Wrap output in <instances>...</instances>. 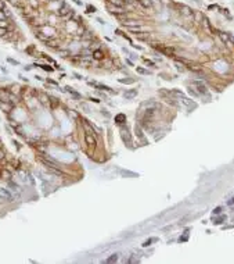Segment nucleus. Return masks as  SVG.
Returning a JSON list of instances; mask_svg holds the SVG:
<instances>
[{
	"instance_id": "nucleus-1",
	"label": "nucleus",
	"mask_w": 234,
	"mask_h": 264,
	"mask_svg": "<svg viewBox=\"0 0 234 264\" xmlns=\"http://www.w3.org/2000/svg\"><path fill=\"white\" fill-rule=\"evenodd\" d=\"M105 7L108 10L109 13L112 14L114 17L117 16H122V14H126V13H129L125 7H119V6H114V4H111V3H105Z\"/></svg>"
},
{
	"instance_id": "nucleus-2",
	"label": "nucleus",
	"mask_w": 234,
	"mask_h": 264,
	"mask_svg": "<svg viewBox=\"0 0 234 264\" xmlns=\"http://www.w3.org/2000/svg\"><path fill=\"white\" fill-rule=\"evenodd\" d=\"M121 138L123 139V142H125L127 146L130 145V132H129V128L126 127V125H121Z\"/></svg>"
},
{
	"instance_id": "nucleus-3",
	"label": "nucleus",
	"mask_w": 234,
	"mask_h": 264,
	"mask_svg": "<svg viewBox=\"0 0 234 264\" xmlns=\"http://www.w3.org/2000/svg\"><path fill=\"white\" fill-rule=\"evenodd\" d=\"M180 102H181V104L187 109V110H193V109H195L197 107V104L191 100V99H188V97H186V96H183L181 99H179Z\"/></svg>"
},
{
	"instance_id": "nucleus-4",
	"label": "nucleus",
	"mask_w": 234,
	"mask_h": 264,
	"mask_svg": "<svg viewBox=\"0 0 234 264\" xmlns=\"http://www.w3.org/2000/svg\"><path fill=\"white\" fill-rule=\"evenodd\" d=\"M0 196L6 200V202H13V200H14L13 193L10 192L8 189H4V188H0Z\"/></svg>"
},
{
	"instance_id": "nucleus-5",
	"label": "nucleus",
	"mask_w": 234,
	"mask_h": 264,
	"mask_svg": "<svg viewBox=\"0 0 234 264\" xmlns=\"http://www.w3.org/2000/svg\"><path fill=\"white\" fill-rule=\"evenodd\" d=\"M216 35H218L219 38H220V40L226 45V46H231V42H230V38H229V32H223V31H218L216 32Z\"/></svg>"
},
{
	"instance_id": "nucleus-6",
	"label": "nucleus",
	"mask_w": 234,
	"mask_h": 264,
	"mask_svg": "<svg viewBox=\"0 0 234 264\" xmlns=\"http://www.w3.org/2000/svg\"><path fill=\"white\" fill-rule=\"evenodd\" d=\"M0 109H1V111H4L6 114H10L11 110L14 109V104L11 102H0Z\"/></svg>"
},
{
	"instance_id": "nucleus-7",
	"label": "nucleus",
	"mask_w": 234,
	"mask_h": 264,
	"mask_svg": "<svg viewBox=\"0 0 234 264\" xmlns=\"http://www.w3.org/2000/svg\"><path fill=\"white\" fill-rule=\"evenodd\" d=\"M92 86H94L96 89H100V90H105V92H109L111 95H115L117 92L115 90H112V89L109 88V86H107V85H101V83H94V82H89Z\"/></svg>"
},
{
	"instance_id": "nucleus-8",
	"label": "nucleus",
	"mask_w": 234,
	"mask_h": 264,
	"mask_svg": "<svg viewBox=\"0 0 234 264\" xmlns=\"http://www.w3.org/2000/svg\"><path fill=\"white\" fill-rule=\"evenodd\" d=\"M82 127H83V129H85V134H89V135H94V136H96V129H94L93 127H92V125H90V124H89L86 120L82 122Z\"/></svg>"
},
{
	"instance_id": "nucleus-9",
	"label": "nucleus",
	"mask_w": 234,
	"mask_h": 264,
	"mask_svg": "<svg viewBox=\"0 0 234 264\" xmlns=\"http://www.w3.org/2000/svg\"><path fill=\"white\" fill-rule=\"evenodd\" d=\"M180 13L184 17H187V18H191V17L194 16V11L188 7V6H180Z\"/></svg>"
},
{
	"instance_id": "nucleus-10",
	"label": "nucleus",
	"mask_w": 234,
	"mask_h": 264,
	"mask_svg": "<svg viewBox=\"0 0 234 264\" xmlns=\"http://www.w3.org/2000/svg\"><path fill=\"white\" fill-rule=\"evenodd\" d=\"M194 86L197 88V93H200V95H206V86L204 85L202 82H200V81H195V82H194Z\"/></svg>"
},
{
	"instance_id": "nucleus-11",
	"label": "nucleus",
	"mask_w": 234,
	"mask_h": 264,
	"mask_svg": "<svg viewBox=\"0 0 234 264\" xmlns=\"http://www.w3.org/2000/svg\"><path fill=\"white\" fill-rule=\"evenodd\" d=\"M92 57H93L96 61H103V60L105 58L104 53H103L100 49H96V50H93V53H92Z\"/></svg>"
},
{
	"instance_id": "nucleus-12",
	"label": "nucleus",
	"mask_w": 234,
	"mask_h": 264,
	"mask_svg": "<svg viewBox=\"0 0 234 264\" xmlns=\"http://www.w3.org/2000/svg\"><path fill=\"white\" fill-rule=\"evenodd\" d=\"M85 142H86V145H89L90 147H94V146L97 145L96 136H94V135H89V134H86V135H85Z\"/></svg>"
},
{
	"instance_id": "nucleus-13",
	"label": "nucleus",
	"mask_w": 234,
	"mask_h": 264,
	"mask_svg": "<svg viewBox=\"0 0 234 264\" xmlns=\"http://www.w3.org/2000/svg\"><path fill=\"white\" fill-rule=\"evenodd\" d=\"M10 97H11V93H10V90H6V89H0V102H10Z\"/></svg>"
},
{
	"instance_id": "nucleus-14",
	"label": "nucleus",
	"mask_w": 234,
	"mask_h": 264,
	"mask_svg": "<svg viewBox=\"0 0 234 264\" xmlns=\"http://www.w3.org/2000/svg\"><path fill=\"white\" fill-rule=\"evenodd\" d=\"M137 96V89H130V90H127L123 93V97H125L126 100H132L133 97Z\"/></svg>"
},
{
	"instance_id": "nucleus-15",
	"label": "nucleus",
	"mask_w": 234,
	"mask_h": 264,
	"mask_svg": "<svg viewBox=\"0 0 234 264\" xmlns=\"http://www.w3.org/2000/svg\"><path fill=\"white\" fill-rule=\"evenodd\" d=\"M137 1H139V6L146 8V10L152 8V0H137Z\"/></svg>"
},
{
	"instance_id": "nucleus-16",
	"label": "nucleus",
	"mask_w": 234,
	"mask_h": 264,
	"mask_svg": "<svg viewBox=\"0 0 234 264\" xmlns=\"http://www.w3.org/2000/svg\"><path fill=\"white\" fill-rule=\"evenodd\" d=\"M118 260H119V254H118V253H114V254H111L109 257H107V259L104 260V263L112 264V263H117Z\"/></svg>"
},
{
	"instance_id": "nucleus-17",
	"label": "nucleus",
	"mask_w": 234,
	"mask_h": 264,
	"mask_svg": "<svg viewBox=\"0 0 234 264\" xmlns=\"http://www.w3.org/2000/svg\"><path fill=\"white\" fill-rule=\"evenodd\" d=\"M115 122H117V125H125L126 122V115L125 114H118L117 117H115Z\"/></svg>"
},
{
	"instance_id": "nucleus-18",
	"label": "nucleus",
	"mask_w": 234,
	"mask_h": 264,
	"mask_svg": "<svg viewBox=\"0 0 234 264\" xmlns=\"http://www.w3.org/2000/svg\"><path fill=\"white\" fill-rule=\"evenodd\" d=\"M119 174L122 176H126V178H129V176H133V178H136L137 174L136 172H132V171H127V170H119Z\"/></svg>"
},
{
	"instance_id": "nucleus-19",
	"label": "nucleus",
	"mask_w": 234,
	"mask_h": 264,
	"mask_svg": "<svg viewBox=\"0 0 234 264\" xmlns=\"http://www.w3.org/2000/svg\"><path fill=\"white\" fill-rule=\"evenodd\" d=\"M72 56V52H71L69 49H63V50H60V57H63V58H69Z\"/></svg>"
},
{
	"instance_id": "nucleus-20",
	"label": "nucleus",
	"mask_w": 234,
	"mask_h": 264,
	"mask_svg": "<svg viewBox=\"0 0 234 264\" xmlns=\"http://www.w3.org/2000/svg\"><path fill=\"white\" fill-rule=\"evenodd\" d=\"M67 92H69L71 93V96L74 97V99H76V100H82V95H79L78 92H75V90H72V89L69 88V86H67Z\"/></svg>"
},
{
	"instance_id": "nucleus-21",
	"label": "nucleus",
	"mask_w": 234,
	"mask_h": 264,
	"mask_svg": "<svg viewBox=\"0 0 234 264\" xmlns=\"http://www.w3.org/2000/svg\"><path fill=\"white\" fill-rule=\"evenodd\" d=\"M126 29L129 31V32H133V33H141V25H137V26H125Z\"/></svg>"
},
{
	"instance_id": "nucleus-22",
	"label": "nucleus",
	"mask_w": 234,
	"mask_h": 264,
	"mask_svg": "<svg viewBox=\"0 0 234 264\" xmlns=\"http://www.w3.org/2000/svg\"><path fill=\"white\" fill-rule=\"evenodd\" d=\"M107 3H111L114 6H119V7H125V0H107Z\"/></svg>"
},
{
	"instance_id": "nucleus-23",
	"label": "nucleus",
	"mask_w": 234,
	"mask_h": 264,
	"mask_svg": "<svg viewBox=\"0 0 234 264\" xmlns=\"http://www.w3.org/2000/svg\"><path fill=\"white\" fill-rule=\"evenodd\" d=\"M1 178L6 181H11V172L7 170H1Z\"/></svg>"
},
{
	"instance_id": "nucleus-24",
	"label": "nucleus",
	"mask_w": 234,
	"mask_h": 264,
	"mask_svg": "<svg viewBox=\"0 0 234 264\" xmlns=\"http://www.w3.org/2000/svg\"><path fill=\"white\" fill-rule=\"evenodd\" d=\"M39 99H40V102H42L43 104H49V100H50V97L47 96L46 93H40Z\"/></svg>"
},
{
	"instance_id": "nucleus-25",
	"label": "nucleus",
	"mask_w": 234,
	"mask_h": 264,
	"mask_svg": "<svg viewBox=\"0 0 234 264\" xmlns=\"http://www.w3.org/2000/svg\"><path fill=\"white\" fill-rule=\"evenodd\" d=\"M10 93H13V95H18V93H21V88H20L18 85H13V86H11V90H10Z\"/></svg>"
},
{
	"instance_id": "nucleus-26",
	"label": "nucleus",
	"mask_w": 234,
	"mask_h": 264,
	"mask_svg": "<svg viewBox=\"0 0 234 264\" xmlns=\"http://www.w3.org/2000/svg\"><path fill=\"white\" fill-rule=\"evenodd\" d=\"M193 17H194V18H197V21H198V22H202L204 16L200 13V11H194V16H193Z\"/></svg>"
},
{
	"instance_id": "nucleus-27",
	"label": "nucleus",
	"mask_w": 234,
	"mask_h": 264,
	"mask_svg": "<svg viewBox=\"0 0 234 264\" xmlns=\"http://www.w3.org/2000/svg\"><path fill=\"white\" fill-rule=\"evenodd\" d=\"M8 33H10V32H8L6 28H0V39H4Z\"/></svg>"
},
{
	"instance_id": "nucleus-28",
	"label": "nucleus",
	"mask_w": 234,
	"mask_h": 264,
	"mask_svg": "<svg viewBox=\"0 0 234 264\" xmlns=\"http://www.w3.org/2000/svg\"><path fill=\"white\" fill-rule=\"evenodd\" d=\"M225 220H226V216H220V217H218V218H215V220H213V224H216V225L222 224Z\"/></svg>"
},
{
	"instance_id": "nucleus-29",
	"label": "nucleus",
	"mask_w": 234,
	"mask_h": 264,
	"mask_svg": "<svg viewBox=\"0 0 234 264\" xmlns=\"http://www.w3.org/2000/svg\"><path fill=\"white\" fill-rule=\"evenodd\" d=\"M40 68H43V70H45V71H47V72H53V71H54V68H53V67H50V65H47V64L40 65Z\"/></svg>"
},
{
	"instance_id": "nucleus-30",
	"label": "nucleus",
	"mask_w": 234,
	"mask_h": 264,
	"mask_svg": "<svg viewBox=\"0 0 234 264\" xmlns=\"http://www.w3.org/2000/svg\"><path fill=\"white\" fill-rule=\"evenodd\" d=\"M136 70H137L139 74H144V75H148L150 74V71H147V70H146V68H143V67H137Z\"/></svg>"
},
{
	"instance_id": "nucleus-31",
	"label": "nucleus",
	"mask_w": 234,
	"mask_h": 264,
	"mask_svg": "<svg viewBox=\"0 0 234 264\" xmlns=\"http://www.w3.org/2000/svg\"><path fill=\"white\" fill-rule=\"evenodd\" d=\"M14 128H16V131L20 134V135H22V136L25 135V132H24V129H22V127H21V125H14Z\"/></svg>"
},
{
	"instance_id": "nucleus-32",
	"label": "nucleus",
	"mask_w": 234,
	"mask_h": 264,
	"mask_svg": "<svg viewBox=\"0 0 234 264\" xmlns=\"http://www.w3.org/2000/svg\"><path fill=\"white\" fill-rule=\"evenodd\" d=\"M86 10H87L86 13H94V11H97V10H96V7H93V6H90V4H89V6L86 7Z\"/></svg>"
},
{
	"instance_id": "nucleus-33",
	"label": "nucleus",
	"mask_w": 234,
	"mask_h": 264,
	"mask_svg": "<svg viewBox=\"0 0 234 264\" xmlns=\"http://www.w3.org/2000/svg\"><path fill=\"white\" fill-rule=\"evenodd\" d=\"M143 61H144V63H146V64L148 65V67H154V63H152V61H151V60H147V58H143Z\"/></svg>"
},
{
	"instance_id": "nucleus-34",
	"label": "nucleus",
	"mask_w": 234,
	"mask_h": 264,
	"mask_svg": "<svg viewBox=\"0 0 234 264\" xmlns=\"http://www.w3.org/2000/svg\"><path fill=\"white\" fill-rule=\"evenodd\" d=\"M4 159H6V152L3 149H0V161H3Z\"/></svg>"
},
{
	"instance_id": "nucleus-35",
	"label": "nucleus",
	"mask_w": 234,
	"mask_h": 264,
	"mask_svg": "<svg viewBox=\"0 0 234 264\" xmlns=\"http://www.w3.org/2000/svg\"><path fill=\"white\" fill-rule=\"evenodd\" d=\"M119 82L121 83H133L134 79H119Z\"/></svg>"
},
{
	"instance_id": "nucleus-36",
	"label": "nucleus",
	"mask_w": 234,
	"mask_h": 264,
	"mask_svg": "<svg viewBox=\"0 0 234 264\" xmlns=\"http://www.w3.org/2000/svg\"><path fill=\"white\" fill-rule=\"evenodd\" d=\"M155 240L156 239H148L147 242H144V245H143V246H150V245H151L152 242H155Z\"/></svg>"
},
{
	"instance_id": "nucleus-37",
	"label": "nucleus",
	"mask_w": 234,
	"mask_h": 264,
	"mask_svg": "<svg viewBox=\"0 0 234 264\" xmlns=\"http://www.w3.org/2000/svg\"><path fill=\"white\" fill-rule=\"evenodd\" d=\"M222 213V207H216L213 210V214H220Z\"/></svg>"
},
{
	"instance_id": "nucleus-38",
	"label": "nucleus",
	"mask_w": 234,
	"mask_h": 264,
	"mask_svg": "<svg viewBox=\"0 0 234 264\" xmlns=\"http://www.w3.org/2000/svg\"><path fill=\"white\" fill-rule=\"evenodd\" d=\"M7 61H8V63H11V64H14V65H17V64H18V61H16V60H13V58H7Z\"/></svg>"
},
{
	"instance_id": "nucleus-39",
	"label": "nucleus",
	"mask_w": 234,
	"mask_h": 264,
	"mask_svg": "<svg viewBox=\"0 0 234 264\" xmlns=\"http://www.w3.org/2000/svg\"><path fill=\"white\" fill-rule=\"evenodd\" d=\"M96 20H97V22H100L101 25H104V24H105V22H104V20H103V18H100V17H97Z\"/></svg>"
},
{
	"instance_id": "nucleus-40",
	"label": "nucleus",
	"mask_w": 234,
	"mask_h": 264,
	"mask_svg": "<svg viewBox=\"0 0 234 264\" xmlns=\"http://www.w3.org/2000/svg\"><path fill=\"white\" fill-rule=\"evenodd\" d=\"M74 1H75V3H76V4H78V6H83V3H82V1H80V0H74Z\"/></svg>"
},
{
	"instance_id": "nucleus-41",
	"label": "nucleus",
	"mask_w": 234,
	"mask_h": 264,
	"mask_svg": "<svg viewBox=\"0 0 234 264\" xmlns=\"http://www.w3.org/2000/svg\"><path fill=\"white\" fill-rule=\"evenodd\" d=\"M90 100H92V102H94V103H98V102H100L98 99H94V97H90Z\"/></svg>"
},
{
	"instance_id": "nucleus-42",
	"label": "nucleus",
	"mask_w": 234,
	"mask_h": 264,
	"mask_svg": "<svg viewBox=\"0 0 234 264\" xmlns=\"http://www.w3.org/2000/svg\"><path fill=\"white\" fill-rule=\"evenodd\" d=\"M74 77H75V78H78V79H82V77H80L79 74H74Z\"/></svg>"
},
{
	"instance_id": "nucleus-43",
	"label": "nucleus",
	"mask_w": 234,
	"mask_h": 264,
	"mask_svg": "<svg viewBox=\"0 0 234 264\" xmlns=\"http://www.w3.org/2000/svg\"><path fill=\"white\" fill-rule=\"evenodd\" d=\"M47 82H49V83H53V85H57V82H55V81H51V79H49V81H47Z\"/></svg>"
},
{
	"instance_id": "nucleus-44",
	"label": "nucleus",
	"mask_w": 234,
	"mask_h": 264,
	"mask_svg": "<svg viewBox=\"0 0 234 264\" xmlns=\"http://www.w3.org/2000/svg\"><path fill=\"white\" fill-rule=\"evenodd\" d=\"M126 63H127V64L130 65V67H133V63H132V61H130V60H129V58H127V60H126Z\"/></svg>"
},
{
	"instance_id": "nucleus-45",
	"label": "nucleus",
	"mask_w": 234,
	"mask_h": 264,
	"mask_svg": "<svg viewBox=\"0 0 234 264\" xmlns=\"http://www.w3.org/2000/svg\"><path fill=\"white\" fill-rule=\"evenodd\" d=\"M4 202H6V200H4L3 197H1V196H0V203H4Z\"/></svg>"
}]
</instances>
